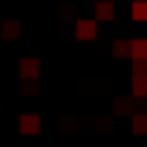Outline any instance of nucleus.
<instances>
[{"label": "nucleus", "instance_id": "f257e3e1", "mask_svg": "<svg viewBox=\"0 0 147 147\" xmlns=\"http://www.w3.org/2000/svg\"><path fill=\"white\" fill-rule=\"evenodd\" d=\"M75 38L78 40H95L98 38V20H75Z\"/></svg>", "mask_w": 147, "mask_h": 147}, {"label": "nucleus", "instance_id": "f03ea898", "mask_svg": "<svg viewBox=\"0 0 147 147\" xmlns=\"http://www.w3.org/2000/svg\"><path fill=\"white\" fill-rule=\"evenodd\" d=\"M18 130L23 136H38L40 133V115L38 113H23L20 121H18Z\"/></svg>", "mask_w": 147, "mask_h": 147}, {"label": "nucleus", "instance_id": "7ed1b4c3", "mask_svg": "<svg viewBox=\"0 0 147 147\" xmlns=\"http://www.w3.org/2000/svg\"><path fill=\"white\" fill-rule=\"evenodd\" d=\"M20 78L26 81V78H32V81H38L40 78V61L38 58H32V55H26V58H20Z\"/></svg>", "mask_w": 147, "mask_h": 147}, {"label": "nucleus", "instance_id": "20e7f679", "mask_svg": "<svg viewBox=\"0 0 147 147\" xmlns=\"http://www.w3.org/2000/svg\"><path fill=\"white\" fill-rule=\"evenodd\" d=\"M20 20H3V23H0V38H3V40H18L20 38Z\"/></svg>", "mask_w": 147, "mask_h": 147}, {"label": "nucleus", "instance_id": "39448f33", "mask_svg": "<svg viewBox=\"0 0 147 147\" xmlns=\"http://www.w3.org/2000/svg\"><path fill=\"white\" fill-rule=\"evenodd\" d=\"M95 20H104V23L115 20V6L110 3V0H98L95 3Z\"/></svg>", "mask_w": 147, "mask_h": 147}, {"label": "nucleus", "instance_id": "423d86ee", "mask_svg": "<svg viewBox=\"0 0 147 147\" xmlns=\"http://www.w3.org/2000/svg\"><path fill=\"white\" fill-rule=\"evenodd\" d=\"M133 98H147V75L144 72L133 75Z\"/></svg>", "mask_w": 147, "mask_h": 147}, {"label": "nucleus", "instance_id": "0eeeda50", "mask_svg": "<svg viewBox=\"0 0 147 147\" xmlns=\"http://www.w3.org/2000/svg\"><path fill=\"white\" fill-rule=\"evenodd\" d=\"M113 55L121 61V58H130L133 55V40H115L113 43Z\"/></svg>", "mask_w": 147, "mask_h": 147}, {"label": "nucleus", "instance_id": "6e6552de", "mask_svg": "<svg viewBox=\"0 0 147 147\" xmlns=\"http://www.w3.org/2000/svg\"><path fill=\"white\" fill-rule=\"evenodd\" d=\"M130 58L147 63V40H133V55H130Z\"/></svg>", "mask_w": 147, "mask_h": 147}, {"label": "nucleus", "instance_id": "1a4fd4ad", "mask_svg": "<svg viewBox=\"0 0 147 147\" xmlns=\"http://www.w3.org/2000/svg\"><path fill=\"white\" fill-rule=\"evenodd\" d=\"M133 133H136V136H144V133H147V115H144V113H136V115H133Z\"/></svg>", "mask_w": 147, "mask_h": 147}, {"label": "nucleus", "instance_id": "9d476101", "mask_svg": "<svg viewBox=\"0 0 147 147\" xmlns=\"http://www.w3.org/2000/svg\"><path fill=\"white\" fill-rule=\"evenodd\" d=\"M130 15H133V20H147V0H136Z\"/></svg>", "mask_w": 147, "mask_h": 147}, {"label": "nucleus", "instance_id": "9b49d317", "mask_svg": "<svg viewBox=\"0 0 147 147\" xmlns=\"http://www.w3.org/2000/svg\"><path fill=\"white\" fill-rule=\"evenodd\" d=\"M115 113H133V98H115Z\"/></svg>", "mask_w": 147, "mask_h": 147}]
</instances>
